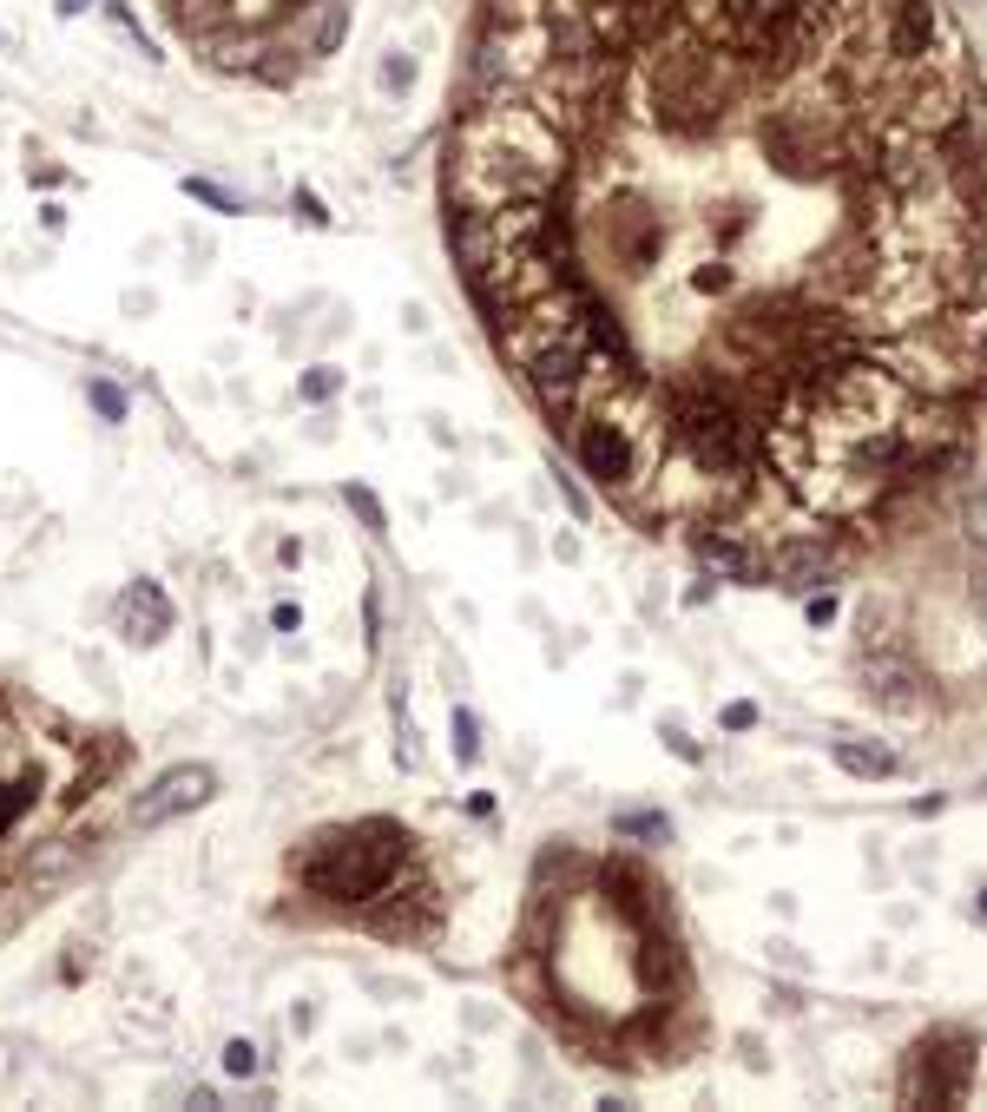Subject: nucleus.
Here are the masks:
<instances>
[{"label": "nucleus", "mask_w": 987, "mask_h": 1112, "mask_svg": "<svg viewBox=\"0 0 987 1112\" xmlns=\"http://www.w3.org/2000/svg\"><path fill=\"white\" fill-rule=\"evenodd\" d=\"M448 231L613 507L764 573L987 395L982 79L942 0H481Z\"/></svg>", "instance_id": "f257e3e1"}, {"label": "nucleus", "mask_w": 987, "mask_h": 1112, "mask_svg": "<svg viewBox=\"0 0 987 1112\" xmlns=\"http://www.w3.org/2000/svg\"><path fill=\"white\" fill-rule=\"evenodd\" d=\"M534 962L547 975L553 1014L613 1060H626V1047L659 1041V1027L685 1008V962L665 935L659 889H646L619 863L573 876L540 869Z\"/></svg>", "instance_id": "f03ea898"}, {"label": "nucleus", "mask_w": 987, "mask_h": 1112, "mask_svg": "<svg viewBox=\"0 0 987 1112\" xmlns=\"http://www.w3.org/2000/svg\"><path fill=\"white\" fill-rule=\"evenodd\" d=\"M296 876L310 896L323 902H349V909H369V902H402V896H428L422 869H415V843L408 830L395 823H356V830H329L316 836L303 856H296Z\"/></svg>", "instance_id": "7ed1b4c3"}, {"label": "nucleus", "mask_w": 987, "mask_h": 1112, "mask_svg": "<svg viewBox=\"0 0 987 1112\" xmlns=\"http://www.w3.org/2000/svg\"><path fill=\"white\" fill-rule=\"evenodd\" d=\"M968 1074H975V1041L942 1034V1041H929V1047H916V1054H909L902 1100H916V1107H949V1100L968 1087Z\"/></svg>", "instance_id": "20e7f679"}, {"label": "nucleus", "mask_w": 987, "mask_h": 1112, "mask_svg": "<svg viewBox=\"0 0 987 1112\" xmlns=\"http://www.w3.org/2000/svg\"><path fill=\"white\" fill-rule=\"evenodd\" d=\"M211 790H217V771H211V764H178V771H165L152 790L132 797L125 823H132V830H158L165 817H184V810L211 804Z\"/></svg>", "instance_id": "39448f33"}, {"label": "nucleus", "mask_w": 987, "mask_h": 1112, "mask_svg": "<svg viewBox=\"0 0 987 1112\" xmlns=\"http://www.w3.org/2000/svg\"><path fill=\"white\" fill-rule=\"evenodd\" d=\"M119 626H125V639H132V645H158V639L171 632V606H165L158 580H132V586H125V599H119Z\"/></svg>", "instance_id": "423d86ee"}, {"label": "nucleus", "mask_w": 987, "mask_h": 1112, "mask_svg": "<svg viewBox=\"0 0 987 1112\" xmlns=\"http://www.w3.org/2000/svg\"><path fill=\"white\" fill-rule=\"evenodd\" d=\"M837 764L850 771V777H896L902 764L889 757V751H876V744H837Z\"/></svg>", "instance_id": "0eeeda50"}, {"label": "nucleus", "mask_w": 987, "mask_h": 1112, "mask_svg": "<svg viewBox=\"0 0 987 1112\" xmlns=\"http://www.w3.org/2000/svg\"><path fill=\"white\" fill-rule=\"evenodd\" d=\"M455 757L474 764L481 757V738H474V711H455Z\"/></svg>", "instance_id": "6e6552de"}, {"label": "nucleus", "mask_w": 987, "mask_h": 1112, "mask_svg": "<svg viewBox=\"0 0 987 1112\" xmlns=\"http://www.w3.org/2000/svg\"><path fill=\"white\" fill-rule=\"evenodd\" d=\"M296 395H303V402H329V395H336V369H310V375L296 382Z\"/></svg>", "instance_id": "1a4fd4ad"}, {"label": "nucleus", "mask_w": 987, "mask_h": 1112, "mask_svg": "<svg viewBox=\"0 0 987 1112\" xmlns=\"http://www.w3.org/2000/svg\"><path fill=\"white\" fill-rule=\"evenodd\" d=\"M92 408H99L105 422H125V395H119L112 382H92Z\"/></svg>", "instance_id": "9d476101"}, {"label": "nucleus", "mask_w": 987, "mask_h": 1112, "mask_svg": "<svg viewBox=\"0 0 987 1112\" xmlns=\"http://www.w3.org/2000/svg\"><path fill=\"white\" fill-rule=\"evenodd\" d=\"M718 725H725V731H751V725H758V705H751V698H731V705L718 711Z\"/></svg>", "instance_id": "9b49d317"}, {"label": "nucleus", "mask_w": 987, "mask_h": 1112, "mask_svg": "<svg viewBox=\"0 0 987 1112\" xmlns=\"http://www.w3.org/2000/svg\"><path fill=\"white\" fill-rule=\"evenodd\" d=\"M250 1067H257V1047H250V1041H231V1047H224V1074H237V1080H244Z\"/></svg>", "instance_id": "f8f14e48"}, {"label": "nucleus", "mask_w": 987, "mask_h": 1112, "mask_svg": "<svg viewBox=\"0 0 987 1112\" xmlns=\"http://www.w3.org/2000/svg\"><path fill=\"white\" fill-rule=\"evenodd\" d=\"M619 830H626V836H652V843H665V836H672V830H665V817H626Z\"/></svg>", "instance_id": "ddd939ff"}, {"label": "nucleus", "mask_w": 987, "mask_h": 1112, "mask_svg": "<svg viewBox=\"0 0 987 1112\" xmlns=\"http://www.w3.org/2000/svg\"><path fill=\"white\" fill-rule=\"evenodd\" d=\"M968 540H975V547H987V494H975V501H968Z\"/></svg>", "instance_id": "4468645a"}, {"label": "nucleus", "mask_w": 987, "mask_h": 1112, "mask_svg": "<svg viewBox=\"0 0 987 1112\" xmlns=\"http://www.w3.org/2000/svg\"><path fill=\"white\" fill-rule=\"evenodd\" d=\"M184 191H191V198H204V204H217V211H237V198H224V191H217V184H204V178H191Z\"/></svg>", "instance_id": "2eb2a0df"}, {"label": "nucleus", "mask_w": 987, "mask_h": 1112, "mask_svg": "<svg viewBox=\"0 0 987 1112\" xmlns=\"http://www.w3.org/2000/svg\"><path fill=\"white\" fill-rule=\"evenodd\" d=\"M349 507H356V514H362V520H369V527H375V533H382V507H375V501H369V494H362V487H349Z\"/></svg>", "instance_id": "dca6fc26"}, {"label": "nucleus", "mask_w": 987, "mask_h": 1112, "mask_svg": "<svg viewBox=\"0 0 987 1112\" xmlns=\"http://www.w3.org/2000/svg\"><path fill=\"white\" fill-rule=\"evenodd\" d=\"M830 619H837V593H817L810 599V626H830Z\"/></svg>", "instance_id": "f3484780"}, {"label": "nucleus", "mask_w": 987, "mask_h": 1112, "mask_svg": "<svg viewBox=\"0 0 987 1112\" xmlns=\"http://www.w3.org/2000/svg\"><path fill=\"white\" fill-rule=\"evenodd\" d=\"M270 626H277V632H296V626H303V613H296V606H290V599H283V606H277V613H270Z\"/></svg>", "instance_id": "a211bd4d"}, {"label": "nucleus", "mask_w": 987, "mask_h": 1112, "mask_svg": "<svg viewBox=\"0 0 987 1112\" xmlns=\"http://www.w3.org/2000/svg\"><path fill=\"white\" fill-rule=\"evenodd\" d=\"M79 7H92V0H59V13H79Z\"/></svg>", "instance_id": "6ab92c4d"}, {"label": "nucleus", "mask_w": 987, "mask_h": 1112, "mask_svg": "<svg viewBox=\"0 0 987 1112\" xmlns=\"http://www.w3.org/2000/svg\"><path fill=\"white\" fill-rule=\"evenodd\" d=\"M982 922H987V889H982Z\"/></svg>", "instance_id": "aec40b11"}]
</instances>
